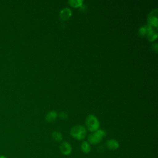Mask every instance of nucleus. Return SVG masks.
<instances>
[{"label":"nucleus","instance_id":"obj_1","mask_svg":"<svg viewBox=\"0 0 158 158\" xmlns=\"http://www.w3.org/2000/svg\"><path fill=\"white\" fill-rule=\"evenodd\" d=\"M70 134L74 139L82 140L86 137L87 131L84 126L81 125H75L70 129Z\"/></svg>","mask_w":158,"mask_h":158},{"label":"nucleus","instance_id":"obj_2","mask_svg":"<svg viewBox=\"0 0 158 158\" xmlns=\"http://www.w3.org/2000/svg\"><path fill=\"white\" fill-rule=\"evenodd\" d=\"M106 135L105 130L98 129L96 131L92 132L88 136V142L90 144H98L101 142L103 138Z\"/></svg>","mask_w":158,"mask_h":158},{"label":"nucleus","instance_id":"obj_3","mask_svg":"<svg viewBox=\"0 0 158 158\" xmlns=\"http://www.w3.org/2000/svg\"><path fill=\"white\" fill-rule=\"evenodd\" d=\"M86 126L89 131L94 132L99 129L100 123L98 118L93 114H89L85 120Z\"/></svg>","mask_w":158,"mask_h":158},{"label":"nucleus","instance_id":"obj_4","mask_svg":"<svg viewBox=\"0 0 158 158\" xmlns=\"http://www.w3.org/2000/svg\"><path fill=\"white\" fill-rule=\"evenodd\" d=\"M157 14H158L157 9V8L154 9L149 12V14L148 15V25H149L156 28H157V24H158Z\"/></svg>","mask_w":158,"mask_h":158},{"label":"nucleus","instance_id":"obj_5","mask_svg":"<svg viewBox=\"0 0 158 158\" xmlns=\"http://www.w3.org/2000/svg\"><path fill=\"white\" fill-rule=\"evenodd\" d=\"M60 151L64 156H69L72 152V147L71 144L67 141H64L60 145Z\"/></svg>","mask_w":158,"mask_h":158},{"label":"nucleus","instance_id":"obj_6","mask_svg":"<svg viewBox=\"0 0 158 158\" xmlns=\"http://www.w3.org/2000/svg\"><path fill=\"white\" fill-rule=\"evenodd\" d=\"M106 146L107 148L110 151H115L117 150L120 144L118 141L115 139H108L106 143Z\"/></svg>","mask_w":158,"mask_h":158},{"label":"nucleus","instance_id":"obj_7","mask_svg":"<svg viewBox=\"0 0 158 158\" xmlns=\"http://www.w3.org/2000/svg\"><path fill=\"white\" fill-rule=\"evenodd\" d=\"M72 15L71 9L69 7H64L59 12V17L62 20H68Z\"/></svg>","mask_w":158,"mask_h":158},{"label":"nucleus","instance_id":"obj_8","mask_svg":"<svg viewBox=\"0 0 158 158\" xmlns=\"http://www.w3.org/2000/svg\"><path fill=\"white\" fill-rule=\"evenodd\" d=\"M57 117V113L56 110H51L48 112L46 116H45V120L48 122H54Z\"/></svg>","mask_w":158,"mask_h":158},{"label":"nucleus","instance_id":"obj_9","mask_svg":"<svg viewBox=\"0 0 158 158\" xmlns=\"http://www.w3.org/2000/svg\"><path fill=\"white\" fill-rule=\"evenodd\" d=\"M80 149H81V151L84 154H88L91 152V145L87 141H83L81 143L80 146Z\"/></svg>","mask_w":158,"mask_h":158},{"label":"nucleus","instance_id":"obj_10","mask_svg":"<svg viewBox=\"0 0 158 158\" xmlns=\"http://www.w3.org/2000/svg\"><path fill=\"white\" fill-rule=\"evenodd\" d=\"M52 138L54 141L57 142H60L63 139V136L62 133L58 131H54L52 133Z\"/></svg>","mask_w":158,"mask_h":158},{"label":"nucleus","instance_id":"obj_11","mask_svg":"<svg viewBox=\"0 0 158 158\" xmlns=\"http://www.w3.org/2000/svg\"><path fill=\"white\" fill-rule=\"evenodd\" d=\"M68 3L73 7H80L83 5V0H69L68 1Z\"/></svg>","mask_w":158,"mask_h":158},{"label":"nucleus","instance_id":"obj_12","mask_svg":"<svg viewBox=\"0 0 158 158\" xmlns=\"http://www.w3.org/2000/svg\"><path fill=\"white\" fill-rule=\"evenodd\" d=\"M138 32L141 36H144L145 35H146L147 34V25L141 26L139 28Z\"/></svg>","mask_w":158,"mask_h":158},{"label":"nucleus","instance_id":"obj_13","mask_svg":"<svg viewBox=\"0 0 158 158\" xmlns=\"http://www.w3.org/2000/svg\"><path fill=\"white\" fill-rule=\"evenodd\" d=\"M59 116L62 120H65L68 118V114L66 112L62 111L59 114Z\"/></svg>","mask_w":158,"mask_h":158},{"label":"nucleus","instance_id":"obj_14","mask_svg":"<svg viewBox=\"0 0 158 158\" xmlns=\"http://www.w3.org/2000/svg\"><path fill=\"white\" fill-rule=\"evenodd\" d=\"M151 48L152 49L155 51V52H157V49H158V46H157V43H154V44H152L151 45Z\"/></svg>","mask_w":158,"mask_h":158},{"label":"nucleus","instance_id":"obj_15","mask_svg":"<svg viewBox=\"0 0 158 158\" xmlns=\"http://www.w3.org/2000/svg\"><path fill=\"white\" fill-rule=\"evenodd\" d=\"M80 10H85L86 9V8H87V7H86V5H82V6H81L80 7Z\"/></svg>","mask_w":158,"mask_h":158},{"label":"nucleus","instance_id":"obj_16","mask_svg":"<svg viewBox=\"0 0 158 158\" xmlns=\"http://www.w3.org/2000/svg\"><path fill=\"white\" fill-rule=\"evenodd\" d=\"M0 158H7V157L4 155H0Z\"/></svg>","mask_w":158,"mask_h":158}]
</instances>
